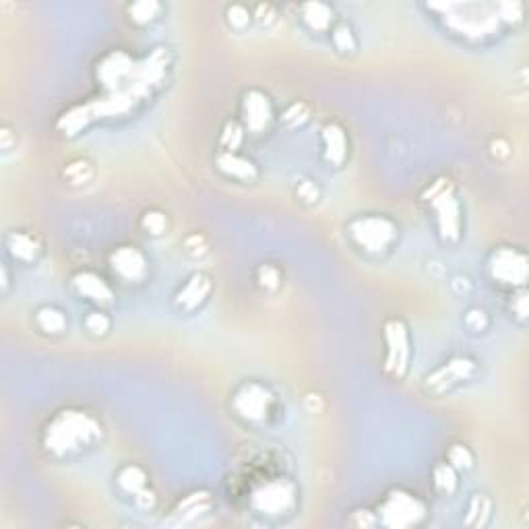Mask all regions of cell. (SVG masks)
Segmentation results:
<instances>
[{
    "mask_svg": "<svg viewBox=\"0 0 529 529\" xmlns=\"http://www.w3.org/2000/svg\"><path fill=\"white\" fill-rule=\"evenodd\" d=\"M100 434L97 424L79 411H63L52 426L48 428V449L56 453H72L83 447H89Z\"/></svg>",
    "mask_w": 529,
    "mask_h": 529,
    "instance_id": "obj_1",
    "label": "cell"
},
{
    "mask_svg": "<svg viewBox=\"0 0 529 529\" xmlns=\"http://www.w3.org/2000/svg\"><path fill=\"white\" fill-rule=\"evenodd\" d=\"M354 240L366 251H383L395 238V228L385 217H362L352 223Z\"/></svg>",
    "mask_w": 529,
    "mask_h": 529,
    "instance_id": "obj_2",
    "label": "cell"
},
{
    "mask_svg": "<svg viewBox=\"0 0 529 529\" xmlns=\"http://www.w3.org/2000/svg\"><path fill=\"white\" fill-rule=\"evenodd\" d=\"M385 341H387V364L385 368L401 377L407 368V360H409V337L407 329L401 321H389L385 327Z\"/></svg>",
    "mask_w": 529,
    "mask_h": 529,
    "instance_id": "obj_3",
    "label": "cell"
},
{
    "mask_svg": "<svg viewBox=\"0 0 529 529\" xmlns=\"http://www.w3.org/2000/svg\"><path fill=\"white\" fill-rule=\"evenodd\" d=\"M490 267L494 277H498L503 283H523L526 279V257L515 251L503 248L494 253Z\"/></svg>",
    "mask_w": 529,
    "mask_h": 529,
    "instance_id": "obj_4",
    "label": "cell"
},
{
    "mask_svg": "<svg viewBox=\"0 0 529 529\" xmlns=\"http://www.w3.org/2000/svg\"><path fill=\"white\" fill-rule=\"evenodd\" d=\"M112 267L125 279H139L145 271V261L136 248L123 246L112 255Z\"/></svg>",
    "mask_w": 529,
    "mask_h": 529,
    "instance_id": "obj_5",
    "label": "cell"
},
{
    "mask_svg": "<svg viewBox=\"0 0 529 529\" xmlns=\"http://www.w3.org/2000/svg\"><path fill=\"white\" fill-rule=\"evenodd\" d=\"M236 407L240 413L248 416V418H261L267 411V393L259 385H251L244 387L242 393L236 395Z\"/></svg>",
    "mask_w": 529,
    "mask_h": 529,
    "instance_id": "obj_6",
    "label": "cell"
},
{
    "mask_svg": "<svg viewBox=\"0 0 529 529\" xmlns=\"http://www.w3.org/2000/svg\"><path fill=\"white\" fill-rule=\"evenodd\" d=\"M244 114H246V123L251 129L255 131H261L264 127V123L269 120L271 116V108H269V102L267 97L261 95V93H251L244 102Z\"/></svg>",
    "mask_w": 529,
    "mask_h": 529,
    "instance_id": "obj_7",
    "label": "cell"
},
{
    "mask_svg": "<svg viewBox=\"0 0 529 529\" xmlns=\"http://www.w3.org/2000/svg\"><path fill=\"white\" fill-rule=\"evenodd\" d=\"M74 285L79 287V292H81L83 296H87V298H91V300H95V302H108V300L112 298L108 285H106L100 277H95V275H91V273H79V275L74 277Z\"/></svg>",
    "mask_w": 529,
    "mask_h": 529,
    "instance_id": "obj_8",
    "label": "cell"
},
{
    "mask_svg": "<svg viewBox=\"0 0 529 529\" xmlns=\"http://www.w3.org/2000/svg\"><path fill=\"white\" fill-rule=\"evenodd\" d=\"M471 368L473 366H471L469 360H463V358L453 360L447 366L439 368L432 377H428V383L430 385H436V383H441V385H445V383H457V381H463V379L469 377Z\"/></svg>",
    "mask_w": 529,
    "mask_h": 529,
    "instance_id": "obj_9",
    "label": "cell"
},
{
    "mask_svg": "<svg viewBox=\"0 0 529 529\" xmlns=\"http://www.w3.org/2000/svg\"><path fill=\"white\" fill-rule=\"evenodd\" d=\"M302 17L308 23L310 29L315 31H327L333 23V8L327 4L315 2V4H304L302 6Z\"/></svg>",
    "mask_w": 529,
    "mask_h": 529,
    "instance_id": "obj_10",
    "label": "cell"
},
{
    "mask_svg": "<svg viewBox=\"0 0 529 529\" xmlns=\"http://www.w3.org/2000/svg\"><path fill=\"white\" fill-rule=\"evenodd\" d=\"M8 248L21 261H31L38 253V244L27 234H10L8 236Z\"/></svg>",
    "mask_w": 529,
    "mask_h": 529,
    "instance_id": "obj_11",
    "label": "cell"
},
{
    "mask_svg": "<svg viewBox=\"0 0 529 529\" xmlns=\"http://www.w3.org/2000/svg\"><path fill=\"white\" fill-rule=\"evenodd\" d=\"M207 290H209L207 277L195 275V277L189 281V285L180 292V300H182V304H187V306H195L197 302H200V300L205 298Z\"/></svg>",
    "mask_w": 529,
    "mask_h": 529,
    "instance_id": "obj_12",
    "label": "cell"
},
{
    "mask_svg": "<svg viewBox=\"0 0 529 529\" xmlns=\"http://www.w3.org/2000/svg\"><path fill=\"white\" fill-rule=\"evenodd\" d=\"M219 166L230 172L232 176H240V178H248L251 172H253V164L234 155V153H226L223 157H219Z\"/></svg>",
    "mask_w": 529,
    "mask_h": 529,
    "instance_id": "obj_13",
    "label": "cell"
},
{
    "mask_svg": "<svg viewBox=\"0 0 529 529\" xmlns=\"http://www.w3.org/2000/svg\"><path fill=\"white\" fill-rule=\"evenodd\" d=\"M161 10V4L153 2V0H145V2H132L129 4V15L134 23H147L151 19L157 17V13Z\"/></svg>",
    "mask_w": 529,
    "mask_h": 529,
    "instance_id": "obj_14",
    "label": "cell"
},
{
    "mask_svg": "<svg viewBox=\"0 0 529 529\" xmlns=\"http://www.w3.org/2000/svg\"><path fill=\"white\" fill-rule=\"evenodd\" d=\"M38 323L46 333H61L65 329V317L54 308H42L38 313Z\"/></svg>",
    "mask_w": 529,
    "mask_h": 529,
    "instance_id": "obj_15",
    "label": "cell"
},
{
    "mask_svg": "<svg viewBox=\"0 0 529 529\" xmlns=\"http://www.w3.org/2000/svg\"><path fill=\"white\" fill-rule=\"evenodd\" d=\"M325 141H327V153H329V159L333 161H341L343 153H345V139H343V132L339 131L337 127H327L325 131Z\"/></svg>",
    "mask_w": 529,
    "mask_h": 529,
    "instance_id": "obj_16",
    "label": "cell"
},
{
    "mask_svg": "<svg viewBox=\"0 0 529 529\" xmlns=\"http://www.w3.org/2000/svg\"><path fill=\"white\" fill-rule=\"evenodd\" d=\"M333 42L339 50H354L356 48V40H354V33H352V27H347L345 23L337 25L333 29Z\"/></svg>",
    "mask_w": 529,
    "mask_h": 529,
    "instance_id": "obj_17",
    "label": "cell"
},
{
    "mask_svg": "<svg viewBox=\"0 0 529 529\" xmlns=\"http://www.w3.org/2000/svg\"><path fill=\"white\" fill-rule=\"evenodd\" d=\"M434 477H436V486L451 492L453 486H455V471H453V465H439L436 471H434Z\"/></svg>",
    "mask_w": 529,
    "mask_h": 529,
    "instance_id": "obj_18",
    "label": "cell"
},
{
    "mask_svg": "<svg viewBox=\"0 0 529 529\" xmlns=\"http://www.w3.org/2000/svg\"><path fill=\"white\" fill-rule=\"evenodd\" d=\"M228 19L234 27H244L251 21V10L242 4H234L228 8Z\"/></svg>",
    "mask_w": 529,
    "mask_h": 529,
    "instance_id": "obj_19",
    "label": "cell"
},
{
    "mask_svg": "<svg viewBox=\"0 0 529 529\" xmlns=\"http://www.w3.org/2000/svg\"><path fill=\"white\" fill-rule=\"evenodd\" d=\"M449 461H451L449 465H453V467H469L471 465V455L465 447L455 445L449 453Z\"/></svg>",
    "mask_w": 529,
    "mask_h": 529,
    "instance_id": "obj_20",
    "label": "cell"
},
{
    "mask_svg": "<svg viewBox=\"0 0 529 529\" xmlns=\"http://www.w3.org/2000/svg\"><path fill=\"white\" fill-rule=\"evenodd\" d=\"M110 327L108 319L102 315V313H93L89 319H87V329L93 331V333H106Z\"/></svg>",
    "mask_w": 529,
    "mask_h": 529,
    "instance_id": "obj_21",
    "label": "cell"
},
{
    "mask_svg": "<svg viewBox=\"0 0 529 529\" xmlns=\"http://www.w3.org/2000/svg\"><path fill=\"white\" fill-rule=\"evenodd\" d=\"M145 223H147V230L151 234H161V230L166 228V219L159 213H147L145 215Z\"/></svg>",
    "mask_w": 529,
    "mask_h": 529,
    "instance_id": "obj_22",
    "label": "cell"
}]
</instances>
